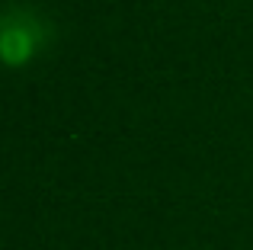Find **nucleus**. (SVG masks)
<instances>
[{
	"label": "nucleus",
	"instance_id": "f257e3e1",
	"mask_svg": "<svg viewBox=\"0 0 253 250\" xmlns=\"http://www.w3.org/2000/svg\"><path fill=\"white\" fill-rule=\"evenodd\" d=\"M32 55H36V32L19 19H6L0 26V61L19 68Z\"/></svg>",
	"mask_w": 253,
	"mask_h": 250
}]
</instances>
